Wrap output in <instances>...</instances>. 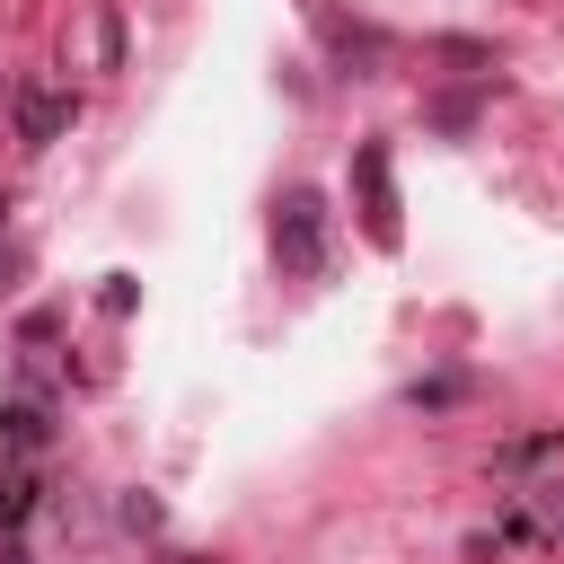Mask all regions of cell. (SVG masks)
Returning a JSON list of instances; mask_svg holds the SVG:
<instances>
[{
    "label": "cell",
    "instance_id": "cell-1",
    "mask_svg": "<svg viewBox=\"0 0 564 564\" xmlns=\"http://www.w3.org/2000/svg\"><path fill=\"white\" fill-rule=\"evenodd\" d=\"M317 238H326V212H317V194H291V203H282V220H273V247H282V264H291V273H317Z\"/></svg>",
    "mask_w": 564,
    "mask_h": 564
},
{
    "label": "cell",
    "instance_id": "cell-2",
    "mask_svg": "<svg viewBox=\"0 0 564 564\" xmlns=\"http://www.w3.org/2000/svg\"><path fill=\"white\" fill-rule=\"evenodd\" d=\"M361 185H370V238H397V212H388V167H379V150H361Z\"/></svg>",
    "mask_w": 564,
    "mask_h": 564
}]
</instances>
